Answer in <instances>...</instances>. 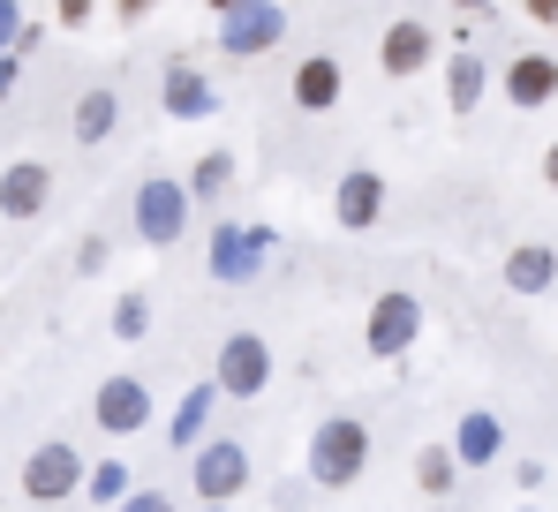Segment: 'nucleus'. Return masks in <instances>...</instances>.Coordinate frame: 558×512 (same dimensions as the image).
I'll use <instances>...</instances> for the list:
<instances>
[{
	"mask_svg": "<svg viewBox=\"0 0 558 512\" xmlns=\"http://www.w3.org/2000/svg\"><path fill=\"white\" fill-rule=\"evenodd\" d=\"M551 98H558V61L551 53H513V61H506V106L536 113V106H551Z\"/></svg>",
	"mask_w": 558,
	"mask_h": 512,
	"instance_id": "nucleus-14",
	"label": "nucleus"
},
{
	"mask_svg": "<svg viewBox=\"0 0 558 512\" xmlns=\"http://www.w3.org/2000/svg\"><path fill=\"white\" fill-rule=\"evenodd\" d=\"M53 204V167L46 159H15L0 173V219H38Z\"/></svg>",
	"mask_w": 558,
	"mask_h": 512,
	"instance_id": "nucleus-12",
	"label": "nucleus"
},
{
	"mask_svg": "<svg viewBox=\"0 0 558 512\" xmlns=\"http://www.w3.org/2000/svg\"><path fill=\"white\" fill-rule=\"evenodd\" d=\"M159 98H167V113H174V121H204V113H211V84H204L196 69H182V61L167 69Z\"/></svg>",
	"mask_w": 558,
	"mask_h": 512,
	"instance_id": "nucleus-19",
	"label": "nucleus"
},
{
	"mask_svg": "<svg viewBox=\"0 0 558 512\" xmlns=\"http://www.w3.org/2000/svg\"><path fill=\"white\" fill-rule=\"evenodd\" d=\"M92 8H98V0H53V15H61L69 31H84V23H92Z\"/></svg>",
	"mask_w": 558,
	"mask_h": 512,
	"instance_id": "nucleus-25",
	"label": "nucleus"
},
{
	"mask_svg": "<svg viewBox=\"0 0 558 512\" xmlns=\"http://www.w3.org/2000/svg\"><path fill=\"white\" fill-rule=\"evenodd\" d=\"M98 264H106V242H98V234H92V242L76 249V271H98Z\"/></svg>",
	"mask_w": 558,
	"mask_h": 512,
	"instance_id": "nucleus-28",
	"label": "nucleus"
},
{
	"mask_svg": "<svg viewBox=\"0 0 558 512\" xmlns=\"http://www.w3.org/2000/svg\"><path fill=\"white\" fill-rule=\"evenodd\" d=\"M544 181H551V188H558V144H551V151H544Z\"/></svg>",
	"mask_w": 558,
	"mask_h": 512,
	"instance_id": "nucleus-30",
	"label": "nucleus"
},
{
	"mask_svg": "<svg viewBox=\"0 0 558 512\" xmlns=\"http://www.w3.org/2000/svg\"><path fill=\"white\" fill-rule=\"evenodd\" d=\"M415 340H423V302H415L408 287L377 294L371 317H363V346H371V362H400Z\"/></svg>",
	"mask_w": 558,
	"mask_h": 512,
	"instance_id": "nucleus-4",
	"label": "nucleus"
},
{
	"mask_svg": "<svg viewBox=\"0 0 558 512\" xmlns=\"http://www.w3.org/2000/svg\"><path fill=\"white\" fill-rule=\"evenodd\" d=\"M211 385H219V400H257V392L272 385V346L257 340V332H227Z\"/></svg>",
	"mask_w": 558,
	"mask_h": 512,
	"instance_id": "nucleus-5",
	"label": "nucleus"
},
{
	"mask_svg": "<svg viewBox=\"0 0 558 512\" xmlns=\"http://www.w3.org/2000/svg\"><path fill=\"white\" fill-rule=\"evenodd\" d=\"M113 121H121V98H113L106 84L76 98V144H106V136H113Z\"/></svg>",
	"mask_w": 558,
	"mask_h": 512,
	"instance_id": "nucleus-21",
	"label": "nucleus"
},
{
	"mask_svg": "<svg viewBox=\"0 0 558 512\" xmlns=\"http://www.w3.org/2000/svg\"><path fill=\"white\" fill-rule=\"evenodd\" d=\"M279 38H287V8H279V0H242L234 15H219V46H227L234 61L272 53Z\"/></svg>",
	"mask_w": 558,
	"mask_h": 512,
	"instance_id": "nucleus-6",
	"label": "nucleus"
},
{
	"mask_svg": "<svg viewBox=\"0 0 558 512\" xmlns=\"http://www.w3.org/2000/svg\"><path fill=\"white\" fill-rule=\"evenodd\" d=\"M371 475V423L355 415H325L310 429V483L317 490H355Z\"/></svg>",
	"mask_w": 558,
	"mask_h": 512,
	"instance_id": "nucleus-1",
	"label": "nucleus"
},
{
	"mask_svg": "<svg viewBox=\"0 0 558 512\" xmlns=\"http://www.w3.org/2000/svg\"><path fill=\"white\" fill-rule=\"evenodd\" d=\"M453 8H461V15H483V8H490V0H453Z\"/></svg>",
	"mask_w": 558,
	"mask_h": 512,
	"instance_id": "nucleus-32",
	"label": "nucleus"
},
{
	"mask_svg": "<svg viewBox=\"0 0 558 512\" xmlns=\"http://www.w3.org/2000/svg\"><path fill=\"white\" fill-rule=\"evenodd\" d=\"M211 400H219V385H189L182 392V407H174V423H167V444H174V452H196V444H204Z\"/></svg>",
	"mask_w": 558,
	"mask_h": 512,
	"instance_id": "nucleus-17",
	"label": "nucleus"
},
{
	"mask_svg": "<svg viewBox=\"0 0 558 512\" xmlns=\"http://www.w3.org/2000/svg\"><path fill=\"white\" fill-rule=\"evenodd\" d=\"M272 264V227H219L211 234V279L219 287H250Z\"/></svg>",
	"mask_w": 558,
	"mask_h": 512,
	"instance_id": "nucleus-7",
	"label": "nucleus"
},
{
	"mask_svg": "<svg viewBox=\"0 0 558 512\" xmlns=\"http://www.w3.org/2000/svg\"><path fill=\"white\" fill-rule=\"evenodd\" d=\"M121 512H174V498H159V490H136Z\"/></svg>",
	"mask_w": 558,
	"mask_h": 512,
	"instance_id": "nucleus-26",
	"label": "nucleus"
},
{
	"mask_svg": "<svg viewBox=\"0 0 558 512\" xmlns=\"http://www.w3.org/2000/svg\"><path fill=\"white\" fill-rule=\"evenodd\" d=\"M453 452H461V467H490V460L506 452V423H498L490 407H468L461 429H453Z\"/></svg>",
	"mask_w": 558,
	"mask_h": 512,
	"instance_id": "nucleus-16",
	"label": "nucleus"
},
{
	"mask_svg": "<svg viewBox=\"0 0 558 512\" xmlns=\"http://www.w3.org/2000/svg\"><path fill=\"white\" fill-rule=\"evenodd\" d=\"M84 498H92V505H129V498H136V490H129V467H121V460H98L92 467V483H84Z\"/></svg>",
	"mask_w": 558,
	"mask_h": 512,
	"instance_id": "nucleus-23",
	"label": "nucleus"
},
{
	"mask_svg": "<svg viewBox=\"0 0 558 512\" xmlns=\"http://www.w3.org/2000/svg\"><path fill=\"white\" fill-rule=\"evenodd\" d=\"M483 76H490L483 53H453V61H446V106H453V113H475V106H483Z\"/></svg>",
	"mask_w": 558,
	"mask_h": 512,
	"instance_id": "nucleus-20",
	"label": "nucleus"
},
{
	"mask_svg": "<svg viewBox=\"0 0 558 512\" xmlns=\"http://www.w3.org/2000/svg\"><path fill=\"white\" fill-rule=\"evenodd\" d=\"M461 452H453V444H423V452H415V490H423V498H453V490H461Z\"/></svg>",
	"mask_w": 558,
	"mask_h": 512,
	"instance_id": "nucleus-18",
	"label": "nucleus"
},
{
	"mask_svg": "<svg viewBox=\"0 0 558 512\" xmlns=\"http://www.w3.org/2000/svg\"><path fill=\"white\" fill-rule=\"evenodd\" d=\"M332 219L348 227V234H371L377 219H385V173L377 167H348L332 181Z\"/></svg>",
	"mask_w": 558,
	"mask_h": 512,
	"instance_id": "nucleus-10",
	"label": "nucleus"
},
{
	"mask_svg": "<svg viewBox=\"0 0 558 512\" xmlns=\"http://www.w3.org/2000/svg\"><path fill=\"white\" fill-rule=\"evenodd\" d=\"M182 227H189V181H144L136 188V242L167 249V242H182Z\"/></svg>",
	"mask_w": 558,
	"mask_h": 512,
	"instance_id": "nucleus-8",
	"label": "nucleus"
},
{
	"mask_svg": "<svg viewBox=\"0 0 558 512\" xmlns=\"http://www.w3.org/2000/svg\"><path fill=\"white\" fill-rule=\"evenodd\" d=\"M189 490H196V505H234L250 490V444L242 437H204L196 460H189Z\"/></svg>",
	"mask_w": 558,
	"mask_h": 512,
	"instance_id": "nucleus-3",
	"label": "nucleus"
},
{
	"mask_svg": "<svg viewBox=\"0 0 558 512\" xmlns=\"http://www.w3.org/2000/svg\"><path fill=\"white\" fill-rule=\"evenodd\" d=\"M196 512H234V505H196Z\"/></svg>",
	"mask_w": 558,
	"mask_h": 512,
	"instance_id": "nucleus-33",
	"label": "nucleus"
},
{
	"mask_svg": "<svg viewBox=\"0 0 558 512\" xmlns=\"http://www.w3.org/2000/svg\"><path fill=\"white\" fill-rule=\"evenodd\" d=\"M529 8V23H558V0H521Z\"/></svg>",
	"mask_w": 558,
	"mask_h": 512,
	"instance_id": "nucleus-29",
	"label": "nucleus"
},
{
	"mask_svg": "<svg viewBox=\"0 0 558 512\" xmlns=\"http://www.w3.org/2000/svg\"><path fill=\"white\" fill-rule=\"evenodd\" d=\"M151 8H159V0H113V15H121V23H144Z\"/></svg>",
	"mask_w": 558,
	"mask_h": 512,
	"instance_id": "nucleus-27",
	"label": "nucleus"
},
{
	"mask_svg": "<svg viewBox=\"0 0 558 512\" xmlns=\"http://www.w3.org/2000/svg\"><path fill=\"white\" fill-rule=\"evenodd\" d=\"M340 90H348L340 53H302V61H294V76H287V98H294L302 113H332V106H340Z\"/></svg>",
	"mask_w": 558,
	"mask_h": 512,
	"instance_id": "nucleus-11",
	"label": "nucleus"
},
{
	"mask_svg": "<svg viewBox=\"0 0 558 512\" xmlns=\"http://www.w3.org/2000/svg\"><path fill=\"white\" fill-rule=\"evenodd\" d=\"M430 53H438V38H430V23L423 15H400L392 31H385V46H377V61H385V76H423L430 69Z\"/></svg>",
	"mask_w": 558,
	"mask_h": 512,
	"instance_id": "nucleus-13",
	"label": "nucleus"
},
{
	"mask_svg": "<svg viewBox=\"0 0 558 512\" xmlns=\"http://www.w3.org/2000/svg\"><path fill=\"white\" fill-rule=\"evenodd\" d=\"M15 483H23V498H31V505H61V498H76V490L92 483V460H84L69 437H46V444L23 460V475H15Z\"/></svg>",
	"mask_w": 558,
	"mask_h": 512,
	"instance_id": "nucleus-2",
	"label": "nucleus"
},
{
	"mask_svg": "<svg viewBox=\"0 0 558 512\" xmlns=\"http://www.w3.org/2000/svg\"><path fill=\"white\" fill-rule=\"evenodd\" d=\"M506 287H513V294H551L558 287V249L551 242H513V249H506Z\"/></svg>",
	"mask_w": 558,
	"mask_h": 512,
	"instance_id": "nucleus-15",
	"label": "nucleus"
},
{
	"mask_svg": "<svg viewBox=\"0 0 558 512\" xmlns=\"http://www.w3.org/2000/svg\"><path fill=\"white\" fill-rule=\"evenodd\" d=\"M227 188H234V151H204V159L189 167V196H196V204H219Z\"/></svg>",
	"mask_w": 558,
	"mask_h": 512,
	"instance_id": "nucleus-22",
	"label": "nucleus"
},
{
	"mask_svg": "<svg viewBox=\"0 0 558 512\" xmlns=\"http://www.w3.org/2000/svg\"><path fill=\"white\" fill-rule=\"evenodd\" d=\"M204 8H211V15H234V8H242V0H204Z\"/></svg>",
	"mask_w": 558,
	"mask_h": 512,
	"instance_id": "nucleus-31",
	"label": "nucleus"
},
{
	"mask_svg": "<svg viewBox=\"0 0 558 512\" xmlns=\"http://www.w3.org/2000/svg\"><path fill=\"white\" fill-rule=\"evenodd\" d=\"M151 332V294H121L113 302V340H144Z\"/></svg>",
	"mask_w": 558,
	"mask_h": 512,
	"instance_id": "nucleus-24",
	"label": "nucleus"
},
{
	"mask_svg": "<svg viewBox=\"0 0 558 512\" xmlns=\"http://www.w3.org/2000/svg\"><path fill=\"white\" fill-rule=\"evenodd\" d=\"M92 423L106 437H136V429L151 423V385L144 377H106L92 392Z\"/></svg>",
	"mask_w": 558,
	"mask_h": 512,
	"instance_id": "nucleus-9",
	"label": "nucleus"
}]
</instances>
